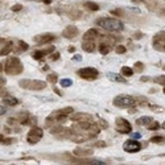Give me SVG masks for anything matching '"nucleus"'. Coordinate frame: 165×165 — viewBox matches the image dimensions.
I'll return each mask as SVG.
<instances>
[{
	"label": "nucleus",
	"instance_id": "f8f14e48",
	"mask_svg": "<svg viewBox=\"0 0 165 165\" xmlns=\"http://www.w3.org/2000/svg\"><path fill=\"white\" fill-rule=\"evenodd\" d=\"M4 103L9 104V106H15V104H17V99L12 98V96H6V98H4Z\"/></svg>",
	"mask_w": 165,
	"mask_h": 165
},
{
	"label": "nucleus",
	"instance_id": "bb28decb",
	"mask_svg": "<svg viewBox=\"0 0 165 165\" xmlns=\"http://www.w3.org/2000/svg\"><path fill=\"white\" fill-rule=\"evenodd\" d=\"M164 94H165V88H164Z\"/></svg>",
	"mask_w": 165,
	"mask_h": 165
},
{
	"label": "nucleus",
	"instance_id": "4be33fe9",
	"mask_svg": "<svg viewBox=\"0 0 165 165\" xmlns=\"http://www.w3.org/2000/svg\"><path fill=\"white\" fill-rule=\"evenodd\" d=\"M74 61H81L82 58H81V56H74V58H73Z\"/></svg>",
	"mask_w": 165,
	"mask_h": 165
},
{
	"label": "nucleus",
	"instance_id": "20e7f679",
	"mask_svg": "<svg viewBox=\"0 0 165 165\" xmlns=\"http://www.w3.org/2000/svg\"><path fill=\"white\" fill-rule=\"evenodd\" d=\"M42 135H44L42 129L35 127V128H32L31 131H29V133L27 136V140H28V143H31V144H36V143H39L41 140Z\"/></svg>",
	"mask_w": 165,
	"mask_h": 165
},
{
	"label": "nucleus",
	"instance_id": "9b49d317",
	"mask_svg": "<svg viewBox=\"0 0 165 165\" xmlns=\"http://www.w3.org/2000/svg\"><path fill=\"white\" fill-rule=\"evenodd\" d=\"M122 74H123L124 77H131V75L133 74V70L131 69V67L124 66V67H122Z\"/></svg>",
	"mask_w": 165,
	"mask_h": 165
},
{
	"label": "nucleus",
	"instance_id": "412c9836",
	"mask_svg": "<svg viewBox=\"0 0 165 165\" xmlns=\"http://www.w3.org/2000/svg\"><path fill=\"white\" fill-rule=\"evenodd\" d=\"M157 82H160V83L165 84V77H161V79H157Z\"/></svg>",
	"mask_w": 165,
	"mask_h": 165
},
{
	"label": "nucleus",
	"instance_id": "9d476101",
	"mask_svg": "<svg viewBox=\"0 0 165 165\" xmlns=\"http://www.w3.org/2000/svg\"><path fill=\"white\" fill-rule=\"evenodd\" d=\"M78 31L75 28H69V29H66L65 32H63V35H65V37H69V39H71V37H74L75 36V33H77Z\"/></svg>",
	"mask_w": 165,
	"mask_h": 165
},
{
	"label": "nucleus",
	"instance_id": "4468645a",
	"mask_svg": "<svg viewBox=\"0 0 165 165\" xmlns=\"http://www.w3.org/2000/svg\"><path fill=\"white\" fill-rule=\"evenodd\" d=\"M52 40H54V36H52V35H46V36H44V37H41V39H40V42H48V41H52Z\"/></svg>",
	"mask_w": 165,
	"mask_h": 165
},
{
	"label": "nucleus",
	"instance_id": "dca6fc26",
	"mask_svg": "<svg viewBox=\"0 0 165 165\" xmlns=\"http://www.w3.org/2000/svg\"><path fill=\"white\" fill-rule=\"evenodd\" d=\"M159 127H160L159 123H156V122H152V124L148 126V128H149V129H156V128H159Z\"/></svg>",
	"mask_w": 165,
	"mask_h": 165
},
{
	"label": "nucleus",
	"instance_id": "b1692460",
	"mask_svg": "<svg viewBox=\"0 0 165 165\" xmlns=\"http://www.w3.org/2000/svg\"><path fill=\"white\" fill-rule=\"evenodd\" d=\"M133 136H135V137H141V135H140V133H135Z\"/></svg>",
	"mask_w": 165,
	"mask_h": 165
},
{
	"label": "nucleus",
	"instance_id": "2eb2a0df",
	"mask_svg": "<svg viewBox=\"0 0 165 165\" xmlns=\"http://www.w3.org/2000/svg\"><path fill=\"white\" fill-rule=\"evenodd\" d=\"M99 50H100V53H103V54H106L110 50V48L107 45H100V48H99Z\"/></svg>",
	"mask_w": 165,
	"mask_h": 165
},
{
	"label": "nucleus",
	"instance_id": "f257e3e1",
	"mask_svg": "<svg viewBox=\"0 0 165 165\" xmlns=\"http://www.w3.org/2000/svg\"><path fill=\"white\" fill-rule=\"evenodd\" d=\"M96 24H98L100 28H103L108 32H122L124 29V25L122 21L116 20V19H111V17L99 19L96 21Z\"/></svg>",
	"mask_w": 165,
	"mask_h": 165
},
{
	"label": "nucleus",
	"instance_id": "423d86ee",
	"mask_svg": "<svg viewBox=\"0 0 165 165\" xmlns=\"http://www.w3.org/2000/svg\"><path fill=\"white\" fill-rule=\"evenodd\" d=\"M123 149L126 152H129V153H136L141 149V144L136 140H127L123 144Z\"/></svg>",
	"mask_w": 165,
	"mask_h": 165
},
{
	"label": "nucleus",
	"instance_id": "a878e982",
	"mask_svg": "<svg viewBox=\"0 0 165 165\" xmlns=\"http://www.w3.org/2000/svg\"><path fill=\"white\" fill-rule=\"evenodd\" d=\"M161 128H163V129H165V122H164V123L161 124Z\"/></svg>",
	"mask_w": 165,
	"mask_h": 165
},
{
	"label": "nucleus",
	"instance_id": "ddd939ff",
	"mask_svg": "<svg viewBox=\"0 0 165 165\" xmlns=\"http://www.w3.org/2000/svg\"><path fill=\"white\" fill-rule=\"evenodd\" d=\"M73 84V81L71 79H62L61 81V86L62 87H70Z\"/></svg>",
	"mask_w": 165,
	"mask_h": 165
},
{
	"label": "nucleus",
	"instance_id": "a211bd4d",
	"mask_svg": "<svg viewBox=\"0 0 165 165\" xmlns=\"http://www.w3.org/2000/svg\"><path fill=\"white\" fill-rule=\"evenodd\" d=\"M86 7H88V8H91V9H94V11H96V9H99V7H98V6H94V3H87V4H86Z\"/></svg>",
	"mask_w": 165,
	"mask_h": 165
},
{
	"label": "nucleus",
	"instance_id": "7ed1b4c3",
	"mask_svg": "<svg viewBox=\"0 0 165 165\" xmlns=\"http://www.w3.org/2000/svg\"><path fill=\"white\" fill-rule=\"evenodd\" d=\"M78 75L83 79H88V81H92V79H96L98 78V70L94 69V67H83L78 71Z\"/></svg>",
	"mask_w": 165,
	"mask_h": 165
},
{
	"label": "nucleus",
	"instance_id": "f3484780",
	"mask_svg": "<svg viewBox=\"0 0 165 165\" xmlns=\"http://www.w3.org/2000/svg\"><path fill=\"white\" fill-rule=\"evenodd\" d=\"M163 140H164V137H161V136H155V137L151 139V141H153V143H160Z\"/></svg>",
	"mask_w": 165,
	"mask_h": 165
},
{
	"label": "nucleus",
	"instance_id": "6e6552de",
	"mask_svg": "<svg viewBox=\"0 0 165 165\" xmlns=\"http://www.w3.org/2000/svg\"><path fill=\"white\" fill-rule=\"evenodd\" d=\"M152 122H153L152 118H149V116H141V118H139V119H137L136 123L139 126H149Z\"/></svg>",
	"mask_w": 165,
	"mask_h": 165
},
{
	"label": "nucleus",
	"instance_id": "f03ea898",
	"mask_svg": "<svg viewBox=\"0 0 165 165\" xmlns=\"http://www.w3.org/2000/svg\"><path fill=\"white\" fill-rule=\"evenodd\" d=\"M114 106L116 107H133L136 106V99L133 96H129V95H126V94H122V95H118L115 99H114Z\"/></svg>",
	"mask_w": 165,
	"mask_h": 165
},
{
	"label": "nucleus",
	"instance_id": "6ab92c4d",
	"mask_svg": "<svg viewBox=\"0 0 165 165\" xmlns=\"http://www.w3.org/2000/svg\"><path fill=\"white\" fill-rule=\"evenodd\" d=\"M116 52H118V53H124V52H126V49L120 46V48H116Z\"/></svg>",
	"mask_w": 165,
	"mask_h": 165
},
{
	"label": "nucleus",
	"instance_id": "39448f33",
	"mask_svg": "<svg viewBox=\"0 0 165 165\" xmlns=\"http://www.w3.org/2000/svg\"><path fill=\"white\" fill-rule=\"evenodd\" d=\"M115 124H116L118 131L122 132V133H128V132L132 131V126H131V123L129 122H127L126 119H123V118H118Z\"/></svg>",
	"mask_w": 165,
	"mask_h": 165
},
{
	"label": "nucleus",
	"instance_id": "1a4fd4ad",
	"mask_svg": "<svg viewBox=\"0 0 165 165\" xmlns=\"http://www.w3.org/2000/svg\"><path fill=\"white\" fill-rule=\"evenodd\" d=\"M107 77L111 78L112 81H115V82H123V83L126 82V79H124L123 77H120V75H118V74H115V73H108Z\"/></svg>",
	"mask_w": 165,
	"mask_h": 165
},
{
	"label": "nucleus",
	"instance_id": "aec40b11",
	"mask_svg": "<svg viewBox=\"0 0 165 165\" xmlns=\"http://www.w3.org/2000/svg\"><path fill=\"white\" fill-rule=\"evenodd\" d=\"M58 57H60V54L56 53V54H53L52 56V60H58Z\"/></svg>",
	"mask_w": 165,
	"mask_h": 165
},
{
	"label": "nucleus",
	"instance_id": "393cba45",
	"mask_svg": "<svg viewBox=\"0 0 165 165\" xmlns=\"http://www.w3.org/2000/svg\"><path fill=\"white\" fill-rule=\"evenodd\" d=\"M4 112H6V107H3L2 106V114H4Z\"/></svg>",
	"mask_w": 165,
	"mask_h": 165
},
{
	"label": "nucleus",
	"instance_id": "0eeeda50",
	"mask_svg": "<svg viewBox=\"0 0 165 165\" xmlns=\"http://www.w3.org/2000/svg\"><path fill=\"white\" fill-rule=\"evenodd\" d=\"M83 49L86 50V52H94V50H95L94 40H87V42L83 41Z\"/></svg>",
	"mask_w": 165,
	"mask_h": 165
},
{
	"label": "nucleus",
	"instance_id": "5701e85b",
	"mask_svg": "<svg viewBox=\"0 0 165 165\" xmlns=\"http://www.w3.org/2000/svg\"><path fill=\"white\" fill-rule=\"evenodd\" d=\"M20 8H21V7H20V6H17V7H15V8H12V9H13V11H19V9H20Z\"/></svg>",
	"mask_w": 165,
	"mask_h": 165
}]
</instances>
